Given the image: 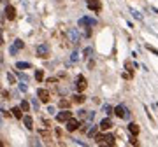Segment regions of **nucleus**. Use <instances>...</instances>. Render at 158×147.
I'll return each mask as SVG.
<instances>
[{
  "mask_svg": "<svg viewBox=\"0 0 158 147\" xmlns=\"http://www.w3.org/2000/svg\"><path fill=\"white\" fill-rule=\"evenodd\" d=\"M4 12H5V18H7L9 21H13V19L16 18V9H14L13 5H7V7L4 9Z\"/></svg>",
  "mask_w": 158,
  "mask_h": 147,
  "instance_id": "1a4fd4ad",
  "label": "nucleus"
},
{
  "mask_svg": "<svg viewBox=\"0 0 158 147\" xmlns=\"http://www.w3.org/2000/svg\"><path fill=\"white\" fill-rule=\"evenodd\" d=\"M88 9H90V10H93V12H99V10L102 9L100 0H88Z\"/></svg>",
  "mask_w": 158,
  "mask_h": 147,
  "instance_id": "0eeeda50",
  "label": "nucleus"
},
{
  "mask_svg": "<svg viewBox=\"0 0 158 147\" xmlns=\"http://www.w3.org/2000/svg\"><path fill=\"white\" fill-rule=\"evenodd\" d=\"M112 110H114V109L111 107V105H104V114H105V116H109V114H112Z\"/></svg>",
  "mask_w": 158,
  "mask_h": 147,
  "instance_id": "412c9836",
  "label": "nucleus"
},
{
  "mask_svg": "<svg viewBox=\"0 0 158 147\" xmlns=\"http://www.w3.org/2000/svg\"><path fill=\"white\" fill-rule=\"evenodd\" d=\"M130 145H137V135H132V138H130Z\"/></svg>",
  "mask_w": 158,
  "mask_h": 147,
  "instance_id": "bb28decb",
  "label": "nucleus"
},
{
  "mask_svg": "<svg viewBox=\"0 0 158 147\" xmlns=\"http://www.w3.org/2000/svg\"><path fill=\"white\" fill-rule=\"evenodd\" d=\"M128 131H130L132 135H139V126H137L135 123H130V124H128Z\"/></svg>",
  "mask_w": 158,
  "mask_h": 147,
  "instance_id": "2eb2a0df",
  "label": "nucleus"
},
{
  "mask_svg": "<svg viewBox=\"0 0 158 147\" xmlns=\"http://www.w3.org/2000/svg\"><path fill=\"white\" fill-rule=\"evenodd\" d=\"M37 96H39V100H40V102H44V103H48V102L51 100L49 91H48V89H44V88H39V89H37Z\"/></svg>",
  "mask_w": 158,
  "mask_h": 147,
  "instance_id": "20e7f679",
  "label": "nucleus"
},
{
  "mask_svg": "<svg viewBox=\"0 0 158 147\" xmlns=\"http://www.w3.org/2000/svg\"><path fill=\"white\" fill-rule=\"evenodd\" d=\"M19 89H21V91H26V89H28V88H26V86H25V84H19Z\"/></svg>",
  "mask_w": 158,
  "mask_h": 147,
  "instance_id": "f704fd0d",
  "label": "nucleus"
},
{
  "mask_svg": "<svg viewBox=\"0 0 158 147\" xmlns=\"http://www.w3.org/2000/svg\"><path fill=\"white\" fill-rule=\"evenodd\" d=\"M32 105H34V109H35V110H39V102H37L35 98H34V100H32Z\"/></svg>",
  "mask_w": 158,
  "mask_h": 147,
  "instance_id": "c85d7f7f",
  "label": "nucleus"
},
{
  "mask_svg": "<svg viewBox=\"0 0 158 147\" xmlns=\"http://www.w3.org/2000/svg\"><path fill=\"white\" fill-rule=\"evenodd\" d=\"M70 117H72V112H70L69 109H65V110H61V112L56 116V121H58V123H67Z\"/></svg>",
  "mask_w": 158,
  "mask_h": 147,
  "instance_id": "39448f33",
  "label": "nucleus"
},
{
  "mask_svg": "<svg viewBox=\"0 0 158 147\" xmlns=\"http://www.w3.org/2000/svg\"><path fill=\"white\" fill-rule=\"evenodd\" d=\"M32 65H30V63H26V61H18L16 63V68L18 70H23V68H30Z\"/></svg>",
  "mask_w": 158,
  "mask_h": 147,
  "instance_id": "f3484780",
  "label": "nucleus"
},
{
  "mask_svg": "<svg viewBox=\"0 0 158 147\" xmlns=\"http://www.w3.org/2000/svg\"><path fill=\"white\" fill-rule=\"evenodd\" d=\"M35 79L42 81V79H44V72H42V70H35Z\"/></svg>",
  "mask_w": 158,
  "mask_h": 147,
  "instance_id": "4be33fe9",
  "label": "nucleus"
},
{
  "mask_svg": "<svg viewBox=\"0 0 158 147\" xmlns=\"http://www.w3.org/2000/svg\"><path fill=\"white\" fill-rule=\"evenodd\" d=\"M114 114L118 116L120 119H128L130 117V112H128V109H126L125 105H118V107H114Z\"/></svg>",
  "mask_w": 158,
  "mask_h": 147,
  "instance_id": "f257e3e1",
  "label": "nucleus"
},
{
  "mask_svg": "<svg viewBox=\"0 0 158 147\" xmlns=\"http://www.w3.org/2000/svg\"><path fill=\"white\" fill-rule=\"evenodd\" d=\"M146 49H147V51H151V52H155V54L158 56V51H156L155 47H151V46H146Z\"/></svg>",
  "mask_w": 158,
  "mask_h": 147,
  "instance_id": "c756f323",
  "label": "nucleus"
},
{
  "mask_svg": "<svg viewBox=\"0 0 158 147\" xmlns=\"http://www.w3.org/2000/svg\"><path fill=\"white\" fill-rule=\"evenodd\" d=\"M69 37H70V42H72V44H76V42H79L81 35H79L77 28H72V30H69Z\"/></svg>",
  "mask_w": 158,
  "mask_h": 147,
  "instance_id": "9d476101",
  "label": "nucleus"
},
{
  "mask_svg": "<svg viewBox=\"0 0 158 147\" xmlns=\"http://www.w3.org/2000/svg\"><path fill=\"white\" fill-rule=\"evenodd\" d=\"M7 81H9L11 84H13V82H14V77H13V75H11V74H7Z\"/></svg>",
  "mask_w": 158,
  "mask_h": 147,
  "instance_id": "2f4dec72",
  "label": "nucleus"
},
{
  "mask_svg": "<svg viewBox=\"0 0 158 147\" xmlns=\"http://www.w3.org/2000/svg\"><path fill=\"white\" fill-rule=\"evenodd\" d=\"M4 112V117H11V112H13V110H11V112H7V110H2Z\"/></svg>",
  "mask_w": 158,
  "mask_h": 147,
  "instance_id": "473e14b6",
  "label": "nucleus"
},
{
  "mask_svg": "<svg viewBox=\"0 0 158 147\" xmlns=\"http://www.w3.org/2000/svg\"><path fill=\"white\" fill-rule=\"evenodd\" d=\"M104 144H107V145H116V140H114V135H105V142Z\"/></svg>",
  "mask_w": 158,
  "mask_h": 147,
  "instance_id": "dca6fc26",
  "label": "nucleus"
},
{
  "mask_svg": "<svg viewBox=\"0 0 158 147\" xmlns=\"http://www.w3.org/2000/svg\"><path fill=\"white\" fill-rule=\"evenodd\" d=\"M95 135H97V126H91L88 130V136H95Z\"/></svg>",
  "mask_w": 158,
  "mask_h": 147,
  "instance_id": "5701e85b",
  "label": "nucleus"
},
{
  "mask_svg": "<svg viewBox=\"0 0 158 147\" xmlns=\"http://www.w3.org/2000/svg\"><path fill=\"white\" fill-rule=\"evenodd\" d=\"M60 107H61V109H69V107H70V102L61 98V100H60Z\"/></svg>",
  "mask_w": 158,
  "mask_h": 147,
  "instance_id": "6ab92c4d",
  "label": "nucleus"
},
{
  "mask_svg": "<svg viewBox=\"0 0 158 147\" xmlns=\"http://www.w3.org/2000/svg\"><path fill=\"white\" fill-rule=\"evenodd\" d=\"M70 60H72V61H77V60H79V54H77V52H72Z\"/></svg>",
  "mask_w": 158,
  "mask_h": 147,
  "instance_id": "cd10ccee",
  "label": "nucleus"
},
{
  "mask_svg": "<svg viewBox=\"0 0 158 147\" xmlns=\"http://www.w3.org/2000/svg\"><path fill=\"white\" fill-rule=\"evenodd\" d=\"M132 14H134V16H135V18H137V19H142V16H141V14H139V12H137V10H132Z\"/></svg>",
  "mask_w": 158,
  "mask_h": 147,
  "instance_id": "7c9ffc66",
  "label": "nucleus"
},
{
  "mask_svg": "<svg viewBox=\"0 0 158 147\" xmlns=\"http://www.w3.org/2000/svg\"><path fill=\"white\" fill-rule=\"evenodd\" d=\"M88 54H91V49L88 47V49H84V56H88Z\"/></svg>",
  "mask_w": 158,
  "mask_h": 147,
  "instance_id": "72a5a7b5",
  "label": "nucleus"
},
{
  "mask_svg": "<svg viewBox=\"0 0 158 147\" xmlns=\"http://www.w3.org/2000/svg\"><path fill=\"white\" fill-rule=\"evenodd\" d=\"M125 68L128 70L130 74H134V68H135V63H132V61H125Z\"/></svg>",
  "mask_w": 158,
  "mask_h": 147,
  "instance_id": "a211bd4d",
  "label": "nucleus"
},
{
  "mask_svg": "<svg viewBox=\"0 0 158 147\" xmlns=\"http://www.w3.org/2000/svg\"><path fill=\"white\" fill-rule=\"evenodd\" d=\"M14 46H16L18 49H23L25 44H23V40H21V39H18V40H14Z\"/></svg>",
  "mask_w": 158,
  "mask_h": 147,
  "instance_id": "b1692460",
  "label": "nucleus"
},
{
  "mask_svg": "<svg viewBox=\"0 0 158 147\" xmlns=\"http://www.w3.org/2000/svg\"><path fill=\"white\" fill-rule=\"evenodd\" d=\"M86 112H88V110H79V112H77V117H79V119L86 117Z\"/></svg>",
  "mask_w": 158,
  "mask_h": 147,
  "instance_id": "a878e982",
  "label": "nucleus"
},
{
  "mask_svg": "<svg viewBox=\"0 0 158 147\" xmlns=\"http://www.w3.org/2000/svg\"><path fill=\"white\" fill-rule=\"evenodd\" d=\"M86 86H88V82H86V79H84V75H77L76 77V88H77V91H84Z\"/></svg>",
  "mask_w": 158,
  "mask_h": 147,
  "instance_id": "423d86ee",
  "label": "nucleus"
},
{
  "mask_svg": "<svg viewBox=\"0 0 158 147\" xmlns=\"http://www.w3.org/2000/svg\"><path fill=\"white\" fill-rule=\"evenodd\" d=\"M23 123H25V126H26L28 130H34V119H32L30 116H25V117H23Z\"/></svg>",
  "mask_w": 158,
  "mask_h": 147,
  "instance_id": "ddd939ff",
  "label": "nucleus"
},
{
  "mask_svg": "<svg viewBox=\"0 0 158 147\" xmlns=\"http://www.w3.org/2000/svg\"><path fill=\"white\" fill-rule=\"evenodd\" d=\"M72 98H74V100H72L74 103H84V102H86V96H84V94H81V91H79V93H76Z\"/></svg>",
  "mask_w": 158,
  "mask_h": 147,
  "instance_id": "f8f14e48",
  "label": "nucleus"
},
{
  "mask_svg": "<svg viewBox=\"0 0 158 147\" xmlns=\"http://www.w3.org/2000/svg\"><path fill=\"white\" fill-rule=\"evenodd\" d=\"M11 110H13V116H14L16 119H21V116H23V112H21L23 109H21V107H13Z\"/></svg>",
  "mask_w": 158,
  "mask_h": 147,
  "instance_id": "4468645a",
  "label": "nucleus"
},
{
  "mask_svg": "<svg viewBox=\"0 0 158 147\" xmlns=\"http://www.w3.org/2000/svg\"><path fill=\"white\" fill-rule=\"evenodd\" d=\"M65 128H67V131H76V130H79L81 128V123L77 121V119H74V117H70L67 123H65Z\"/></svg>",
  "mask_w": 158,
  "mask_h": 147,
  "instance_id": "f03ea898",
  "label": "nucleus"
},
{
  "mask_svg": "<svg viewBox=\"0 0 158 147\" xmlns=\"http://www.w3.org/2000/svg\"><path fill=\"white\" fill-rule=\"evenodd\" d=\"M93 117H95V112H86V121H93Z\"/></svg>",
  "mask_w": 158,
  "mask_h": 147,
  "instance_id": "393cba45",
  "label": "nucleus"
},
{
  "mask_svg": "<svg viewBox=\"0 0 158 147\" xmlns=\"http://www.w3.org/2000/svg\"><path fill=\"white\" fill-rule=\"evenodd\" d=\"M19 107H21V109H23V112H28V110H30V103L23 100V102H21V105H19Z\"/></svg>",
  "mask_w": 158,
  "mask_h": 147,
  "instance_id": "aec40b11",
  "label": "nucleus"
},
{
  "mask_svg": "<svg viewBox=\"0 0 158 147\" xmlns=\"http://www.w3.org/2000/svg\"><path fill=\"white\" fill-rule=\"evenodd\" d=\"M35 52H37V56H40V58H48L49 56V46L48 44H39Z\"/></svg>",
  "mask_w": 158,
  "mask_h": 147,
  "instance_id": "7ed1b4c3",
  "label": "nucleus"
},
{
  "mask_svg": "<svg viewBox=\"0 0 158 147\" xmlns=\"http://www.w3.org/2000/svg\"><path fill=\"white\" fill-rule=\"evenodd\" d=\"M93 25H97V21L91 19V18H83V19H79V26H93Z\"/></svg>",
  "mask_w": 158,
  "mask_h": 147,
  "instance_id": "9b49d317",
  "label": "nucleus"
},
{
  "mask_svg": "<svg viewBox=\"0 0 158 147\" xmlns=\"http://www.w3.org/2000/svg\"><path fill=\"white\" fill-rule=\"evenodd\" d=\"M99 128H100L102 131H107V130H111V128H112V121H111L109 117H104V119L100 121V124H99Z\"/></svg>",
  "mask_w": 158,
  "mask_h": 147,
  "instance_id": "6e6552de",
  "label": "nucleus"
}]
</instances>
